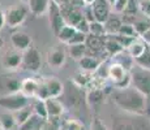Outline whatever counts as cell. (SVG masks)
<instances>
[{
  "label": "cell",
  "instance_id": "35",
  "mask_svg": "<svg viewBox=\"0 0 150 130\" xmlns=\"http://www.w3.org/2000/svg\"><path fill=\"white\" fill-rule=\"evenodd\" d=\"M86 35L88 34H83V33H80V31H76L74 35L71 38V40L67 43L68 46H74V44H83L86 40Z\"/></svg>",
  "mask_w": 150,
  "mask_h": 130
},
{
  "label": "cell",
  "instance_id": "23",
  "mask_svg": "<svg viewBox=\"0 0 150 130\" xmlns=\"http://www.w3.org/2000/svg\"><path fill=\"white\" fill-rule=\"evenodd\" d=\"M43 121H45V118H41L33 113L29 117V120H26L22 125L18 126V130H41Z\"/></svg>",
  "mask_w": 150,
  "mask_h": 130
},
{
  "label": "cell",
  "instance_id": "4",
  "mask_svg": "<svg viewBox=\"0 0 150 130\" xmlns=\"http://www.w3.org/2000/svg\"><path fill=\"white\" fill-rule=\"evenodd\" d=\"M29 13V8L26 4H16L12 5L11 8H8L4 12V17H5V25L8 27L16 29L18 26H21L25 22Z\"/></svg>",
  "mask_w": 150,
  "mask_h": 130
},
{
  "label": "cell",
  "instance_id": "30",
  "mask_svg": "<svg viewBox=\"0 0 150 130\" xmlns=\"http://www.w3.org/2000/svg\"><path fill=\"white\" fill-rule=\"evenodd\" d=\"M132 25H133L134 31L137 33V35L141 37L150 27V18L145 17V20H136V21H134Z\"/></svg>",
  "mask_w": 150,
  "mask_h": 130
},
{
  "label": "cell",
  "instance_id": "39",
  "mask_svg": "<svg viewBox=\"0 0 150 130\" xmlns=\"http://www.w3.org/2000/svg\"><path fill=\"white\" fill-rule=\"evenodd\" d=\"M114 130H136L134 125L131 122H123V121H117L114 124Z\"/></svg>",
  "mask_w": 150,
  "mask_h": 130
},
{
  "label": "cell",
  "instance_id": "13",
  "mask_svg": "<svg viewBox=\"0 0 150 130\" xmlns=\"http://www.w3.org/2000/svg\"><path fill=\"white\" fill-rule=\"evenodd\" d=\"M102 64H103V60L100 57L88 56V55L79 60V65L81 68V70L88 72V73H96Z\"/></svg>",
  "mask_w": 150,
  "mask_h": 130
},
{
  "label": "cell",
  "instance_id": "21",
  "mask_svg": "<svg viewBox=\"0 0 150 130\" xmlns=\"http://www.w3.org/2000/svg\"><path fill=\"white\" fill-rule=\"evenodd\" d=\"M103 40H105V51L107 52V55H111L112 57L124 51V48L120 46V43L112 35H105Z\"/></svg>",
  "mask_w": 150,
  "mask_h": 130
},
{
  "label": "cell",
  "instance_id": "37",
  "mask_svg": "<svg viewBox=\"0 0 150 130\" xmlns=\"http://www.w3.org/2000/svg\"><path fill=\"white\" fill-rule=\"evenodd\" d=\"M129 0H115L114 3H112V9H114L115 13H123L124 8L127 7V4H128Z\"/></svg>",
  "mask_w": 150,
  "mask_h": 130
},
{
  "label": "cell",
  "instance_id": "20",
  "mask_svg": "<svg viewBox=\"0 0 150 130\" xmlns=\"http://www.w3.org/2000/svg\"><path fill=\"white\" fill-rule=\"evenodd\" d=\"M48 3H50V0H29L26 5L29 8V12L31 14L41 17L47 12Z\"/></svg>",
  "mask_w": 150,
  "mask_h": 130
},
{
  "label": "cell",
  "instance_id": "3",
  "mask_svg": "<svg viewBox=\"0 0 150 130\" xmlns=\"http://www.w3.org/2000/svg\"><path fill=\"white\" fill-rule=\"evenodd\" d=\"M64 92V85L54 77L46 78L39 82V90L35 99L46 100L48 98H60Z\"/></svg>",
  "mask_w": 150,
  "mask_h": 130
},
{
  "label": "cell",
  "instance_id": "18",
  "mask_svg": "<svg viewBox=\"0 0 150 130\" xmlns=\"http://www.w3.org/2000/svg\"><path fill=\"white\" fill-rule=\"evenodd\" d=\"M123 21L120 17H116V14H110V17L103 22V27H105V35H115L119 33V29L122 26Z\"/></svg>",
  "mask_w": 150,
  "mask_h": 130
},
{
  "label": "cell",
  "instance_id": "16",
  "mask_svg": "<svg viewBox=\"0 0 150 130\" xmlns=\"http://www.w3.org/2000/svg\"><path fill=\"white\" fill-rule=\"evenodd\" d=\"M65 63V51L63 48H54L47 53V64L51 68H60Z\"/></svg>",
  "mask_w": 150,
  "mask_h": 130
},
{
  "label": "cell",
  "instance_id": "27",
  "mask_svg": "<svg viewBox=\"0 0 150 130\" xmlns=\"http://www.w3.org/2000/svg\"><path fill=\"white\" fill-rule=\"evenodd\" d=\"M16 126L12 113H1L0 115V130H12Z\"/></svg>",
  "mask_w": 150,
  "mask_h": 130
},
{
  "label": "cell",
  "instance_id": "43",
  "mask_svg": "<svg viewBox=\"0 0 150 130\" xmlns=\"http://www.w3.org/2000/svg\"><path fill=\"white\" fill-rule=\"evenodd\" d=\"M5 25V17H4V12H3L1 9H0V30H1L3 27H4Z\"/></svg>",
  "mask_w": 150,
  "mask_h": 130
},
{
  "label": "cell",
  "instance_id": "38",
  "mask_svg": "<svg viewBox=\"0 0 150 130\" xmlns=\"http://www.w3.org/2000/svg\"><path fill=\"white\" fill-rule=\"evenodd\" d=\"M89 130H108V129H107V126L102 122V120H99L98 117H94L90 122Z\"/></svg>",
  "mask_w": 150,
  "mask_h": 130
},
{
  "label": "cell",
  "instance_id": "11",
  "mask_svg": "<svg viewBox=\"0 0 150 130\" xmlns=\"http://www.w3.org/2000/svg\"><path fill=\"white\" fill-rule=\"evenodd\" d=\"M11 43L16 51L24 52L31 46V38L25 31H14L11 35Z\"/></svg>",
  "mask_w": 150,
  "mask_h": 130
},
{
  "label": "cell",
  "instance_id": "45",
  "mask_svg": "<svg viewBox=\"0 0 150 130\" xmlns=\"http://www.w3.org/2000/svg\"><path fill=\"white\" fill-rule=\"evenodd\" d=\"M94 1H96V0H82L83 5H91Z\"/></svg>",
  "mask_w": 150,
  "mask_h": 130
},
{
  "label": "cell",
  "instance_id": "24",
  "mask_svg": "<svg viewBox=\"0 0 150 130\" xmlns=\"http://www.w3.org/2000/svg\"><path fill=\"white\" fill-rule=\"evenodd\" d=\"M76 27L74 26H71V25H67L65 24L64 26H63L62 29H60V31L57 33V35H56V38L60 40L62 43H67L71 40V38L74 35V33H76Z\"/></svg>",
  "mask_w": 150,
  "mask_h": 130
},
{
  "label": "cell",
  "instance_id": "46",
  "mask_svg": "<svg viewBox=\"0 0 150 130\" xmlns=\"http://www.w3.org/2000/svg\"><path fill=\"white\" fill-rule=\"evenodd\" d=\"M3 44H4V40H3V38H1V35H0V50H1Z\"/></svg>",
  "mask_w": 150,
  "mask_h": 130
},
{
  "label": "cell",
  "instance_id": "40",
  "mask_svg": "<svg viewBox=\"0 0 150 130\" xmlns=\"http://www.w3.org/2000/svg\"><path fill=\"white\" fill-rule=\"evenodd\" d=\"M89 24H90V22L86 21L85 18H82L81 21L79 22V24L74 26V27H76V30H77V31H80V33L89 34Z\"/></svg>",
  "mask_w": 150,
  "mask_h": 130
},
{
  "label": "cell",
  "instance_id": "44",
  "mask_svg": "<svg viewBox=\"0 0 150 130\" xmlns=\"http://www.w3.org/2000/svg\"><path fill=\"white\" fill-rule=\"evenodd\" d=\"M59 5H63V4H71L72 0H55Z\"/></svg>",
  "mask_w": 150,
  "mask_h": 130
},
{
  "label": "cell",
  "instance_id": "7",
  "mask_svg": "<svg viewBox=\"0 0 150 130\" xmlns=\"http://www.w3.org/2000/svg\"><path fill=\"white\" fill-rule=\"evenodd\" d=\"M47 16H48V22H50L51 30L55 34V37L57 35V33L60 31V29L65 25L64 17L62 14V9H60V5L57 4L55 0H50L48 3V8H47Z\"/></svg>",
  "mask_w": 150,
  "mask_h": 130
},
{
  "label": "cell",
  "instance_id": "17",
  "mask_svg": "<svg viewBox=\"0 0 150 130\" xmlns=\"http://www.w3.org/2000/svg\"><path fill=\"white\" fill-rule=\"evenodd\" d=\"M63 95H65L68 103L71 107H79L80 103H81V91H80V87L73 85H69V87H64V92Z\"/></svg>",
  "mask_w": 150,
  "mask_h": 130
},
{
  "label": "cell",
  "instance_id": "19",
  "mask_svg": "<svg viewBox=\"0 0 150 130\" xmlns=\"http://www.w3.org/2000/svg\"><path fill=\"white\" fill-rule=\"evenodd\" d=\"M146 48H148V44L138 37V38H136L127 47V53L134 60V59H137V57H140L141 55L146 51Z\"/></svg>",
  "mask_w": 150,
  "mask_h": 130
},
{
  "label": "cell",
  "instance_id": "22",
  "mask_svg": "<svg viewBox=\"0 0 150 130\" xmlns=\"http://www.w3.org/2000/svg\"><path fill=\"white\" fill-rule=\"evenodd\" d=\"M12 115H13V118H14L16 125L17 126L22 125V124H24L26 120H29V117L33 115V108H31V104H29V105L24 107V108H21V109H18V111L12 112Z\"/></svg>",
  "mask_w": 150,
  "mask_h": 130
},
{
  "label": "cell",
  "instance_id": "28",
  "mask_svg": "<svg viewBox=\"0 0 150 130\" xmlns=\"http://www.w3.org/2000/svg\"><path fill=\"white\" fill-rule=\"evenodd\" d=\"M69 50V55H71L72 59L77 60L79 61L80 59H82L86 55V46L85 43L83 44H74V46H68Z\"/></svg>",
  "mask_w": 150,
  "mask_h": 130
},
{
  "label": "cell",
  "instance_id": "14",
  "mask_svg": "<svg viewBox=\"0 0 150 130\" xmlns=\"http://www.w3.org/2000/svg\"><path fill=\"white\" fill-rule=\"evenodd\" d=\"M22 61V52L20 51H11L7 52L3 57V66L8 70H14V69L20 68Z\"/></svg>",
  "mask_w": 150,
  "mask_h": 130
},
{
  "label": "cell",
  "instance_id": "50",
  "mask_svg": "<svg viewBox=\"0 0 150 130\" xmlns=\"http://www.w3.org/2000/svg\"><path fill=\"white\" fill-rule=\"evenodd\" d=\"M60 130H64V129H62V128H60Z\"/></svg>",
  "mask_w": 150,
  "mask_h": 130
},
{
  "label": "cell",
  "instance_id": "5",
  "mask_svg": "<svg viewBox=\"0 0 150 130\" xmlns=\"http://www.w3.org/2000/svg\"><path fill=\"white\" fill-rule=\"evenodd\" d=\"M20 68H22L26 72H30V73H37V72L41 70L42 55L38 51V48L30 46L26 51L22 52V61Z\"/></svg>",
  "mask_w": 150,
  "mask_h": 130
},
{
  "label": "cell",
  "instance_id": "36",
  "mask_svg": "<svg viewBox=\"0 0 150 130\" xmlns=\"http://www.w3.org/2000/svg\"><path fill=\"white\" fill-rule=\"evenodd\" d=\"M41 130H60V126L57 125V121L50 120V118H46L42 124Z\"/></svg>",
  "mask_w": 150,
  "mask_h": 130
},
{
  "label": "cell",
  "instance_id": "1",
  "mask_svg": "<svg viewBox=\"0 0 150 130\" xmlns=\"http://www.w3.org/2000/svg\"><path fill=\"white\" fill-rule=\"evenodd\" d=\"M112 102L124 112L136 115V116L145 115L146 96L132 86L125 89H116L112 94Z\"/></svg>",
  "mask_w": 150,
  "mask_h": 130
},
{
  "label": "cell",
  "instance_id": "6",
  "mask_svg": "<svg viewBox=\"0 0 150 130\" xmlns=\"http://www.w3.org/2000/svg\"><path fill=\"white\" fill-rule=\"evenodd\" d=\"M30 104V98L25 96L21 92H14V94L0 95V107L4 109H8L9 112L18 111Z\"/></svg>",
  "mask_w": 150,
  "mask_h": 130
},
{
  "label": "cell",
  "instance_id": "10",
  "mask_svg": "<svg viewBox=\"0 0 150 130\" xmlns=\"http://www.w3.org/2000/svg\"><path fill=\"white\" fill-rule=\"evenodd\" d=\"M46 111H47V118L57 121L64 113V104L59 98H48L45 100Z\"/></svg>",
  "mask_w": 150,
  "mask_h": 130
},
{
  "label": "cell",
  "instance_id": "31",
  "mask_svg": "<svg viewBox=\"0 0 150 130\" xmlns=\"http://www.w3.org/2000/svg\"><path fill=\"white\" fill-rule=\"evenodd\" d=\"M133 63L136 65L140 66V68H144V69H146V70H150V51H149V48H146V51L144 52L140 57L134 59Z\"/></svg>",
  "mask_w": 150,
  "mask_h": 130
},
{
  "label": "cell",
  "instance_id": "48",
  "mask_svg": "<svg viewBox=\"0 0 150 130\" xmlns=\"http://www.w3.org/2000/svg\"><path fill=\"white\" fill-rule=\"evenodd\" d=\"M114 1H115V0H108V3H110L111 5H112V3H114Z\"/></svg>",
  "mask_w": 150,
  "mask_h": 130
},
{
  "label": "cell",
  "instance_id": "34",
  "mask_svg": "<svg viewBox=\"0 0 150 130\" xmlns=\"http://www.w3.org/2000/svg\"><path fill=\"white\" fill-rule=\"evenodd\" d=\"M89 34H93V35L98 37H103L105 35V27H103L102 22L93 21L89 24Z\"/></svg>",
  "mask_w": 150,
  "mask_h": 130
},
{
  "label": "cell",
  "instance_id": "29",
  "mask_svg": "<svg viewBox=\"0 0 150 130\" xmlns=\"http://www.w3.org/2000/svg\"><path fill=\"white\" fill-rule=\"evenodd\" d=\"M60 128L64 130H86L81 121L74 120V118H68L60 125Z\"/></svg>",
  "mask_w": 150,
  "mask_h": 130
},
{
  "label": "cell",
  "instance_id": "25",
  "mask_svg": "<svg viewBox=\"0 0 150 130\" xmlns=\"http://www.w3.org/2000/svg\"><path fill=\"white\" fill-rule=\"evenodd\" d=\"M103 96H105V89L91 87V90L88 92L86 100H88L89 104H91V105H96V104H99L100 102H102Z\"/></svg>",
  "mask_w": 150,
  "mask_h": 130
},
{
  "label": "cell",
  "instance_id": "2",
  "mask_svg": "<svg viewBox=\"0 0 150 130\" xmlns=\"http://www.w3.org/2000/svg\"><path fill=\"white\" fill-rule=\"evenodd\" d=\"M129 77L132 87L145 96H150V70L140 68L133 63L132 68L129 69Z\"/></svg>",
  "mask_w": 150,
  "mask_h": 130
},
{
  "label": "cell",
  "instance_id": "15",
  "mask_svg": "<svg viewBox=\"0 0 150 130\" xmlns=\"http://www.w3.org/2000/svg\"><path fill=\"white\" fill-rule=\"evenodd\" d=\"M39 90V82L34 78H26V79L21 81V89L20 92L24 94L25 96L31 98V99H35L37 94Z\"/></svg>",
  "mask_w": 150,
  "mask_h": 130
},
{
  "label": "cell",
  "instance_id": "41",
  "mask_svg": "<svg viewBox=\"0 0 150 130\" xmlns=\"http://www.w3.org/2000/svg\"><path fill=\"white\" fill-rule=\"evenodd\" d=\"M141 12L145 14V17L150 18V0H141V3H138Z\"/></svg>",
  "mask_w": 150,
  "mask_h": 130
},
{
  "label": "cell",
  "instance_id": "9",
  "mask_svg": "<svg viewBox=\"0 0 150 130\" xmlns=\"http://www.w3.org/2000/svg\"><path fill=\"white\" fill-rule=\"evenodd\" d=\"M90 7L93 11L94 21L103 24L111 14V4L108 3V0H96Z\"/></svg>",
  "mask_w": 150,
  "mask_h": 130
},
{
  "label": "cell",
  "instance_id": "12",
  "mask_svg": "<svg viewBox=\"0 0 150 130\" xmlns=\"http://www.w3.org/2000/svg\"><path fill=\"white\" fill-rule=\"evenodd\" d=\"M0 86H1L3 89H5V91H4L3 95L14 94V92H20V89H21V81H20L18 78L7 74V76L0 77Z\"/></svg>",
  "mask_w": 150,
  "mask_h": 130
},
{
  "label": "cell",
  "instance_id": "8",
  "mask_svg": "<svg viewBox=\"0 0 150 130\" xmlns=\"http://www.w3.org/2000/svg\"><path fill=\"white\" fill-rule=\"evenodd\" d=\"M103 37L93 35V34H88V35H86L85 46H86V55H88V56L99 57V55L105 51V40H103ZM106 53H107V52H106Z\"/></svg>",
  "mask_w": 150,
  "mask_h": 130
},
{
  "label": "cell",
  "instance_id": "42",
  "mask_svg": "<svg viewBox=\"0 0 150 130\" xmlns=\"http://www.w3.org/2000/svg\"><path fill=\"white\" fill-rule=\"evenodd\" d=\"M140 38L142 39L144 42H145V43H146V44H148V46H150V27H149L148 30L145 31V33L142 34V35L140 37Z\"/></svg>",
  "mask_w": 150,
  "mask_h": 130
},
{
  "label": "cell",
  "instance_id": "47",
  "mask_svg": "<svg viewBox=\"0 0 150 130\" xmlns=\"http://www.w3.org/2000/svg\"><path fill=\"white\" fill-rule=\"evenodd\" d=\"M28 1H29V0H21L22 4H28Z\"/></svg>",
  "mask_w": 150,
  "mask_h": 130
},
{
  "label": "cell",
  "instance_id": "32",
  "mask_svg": "<svg viewBox=\"0 0 150 130\" xmlns=\"http://www.w3.org/2000/svg\"><path fill=\"white\" fill-rule=\"evenodd\" d=\"M117 34H120V35H123V37H127V38H133V39L138 38L137 33L134 31V27H133V25L132 24H124L123 22Z\"/></svg>",
  "mask_w": 150,
  "mask_h": 130
},
{
  "label": "cell",
  "instance_id": "33",
  "mask_svg": "<svg viewBox=\"0 0 150 130\" xmlns=\"http://www.w3.org/2000/svg\"><path fill=\"white\" fill-rule=\"evenodd\" d=\"M140 9L138 5V0H129L127 7L123 11V16H128V17H136V13Z\"/></svg>",
  "mask_w": 150,
  "mask_h": 130
},
{
  "label": "cell",
  "instance_id": "26",
  "mask_svg": "<svg viewBox=\"0 0 150 130\" xmlns=\"http://www.w3.org/2000/svg\"><path fill=\"white\" fill-rule=\"evenodd\" d=\"M31 104V108H33V113L39 116L41 118H47V111H46V104H45V100L42 99H34Z\"/></svg>",
  "mask_w": 150,
  "mask_h": 130
},
{
  "label": "cell",
  "instance_id": "49",
  "mask_svg": "<svg viewBox=\"0 0 150 130\" xmlns=\"http://www.w3.org/2000/svg\"><path fill=\"white\" fill-rule=\"evenodd\" d=\"M148 48H149V51H150V46H148Z\"/></svg>",
  "mask_w": 150,
  "mask_h": 130
}]
</instances>
